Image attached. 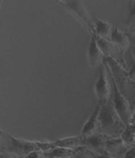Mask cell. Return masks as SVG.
<instances>
[{
    "label": "cell",
    "instance_id": "1",
    "mask_svg": "<svg viewBox=\"0 0 135 158\" xmlns=\"http://www.w3.org/2000/svg\"><path fill=\"white\" fill-rule=\"evenodd\" d=\"M104 64L108 68L110 77L128 99L133 109L135 105V82L131 80L129 72L111 58H105Z\"/></svg>",
    "mask_w": 135,
    "mask_h": 158
},
{
    "label": "cell",
    "instance_id": "2",
    "mask_svg": "<svg viewBox=\"0 0 135 158\" xmlns=\"http://www.w3.org/2000/svg\"><path fill=\"white\" fill-rule=\"evenodd\" d=\"M99 123L100 133H102L110 138H119L125 130L127 125L117 113L112 97L108 102L101 105L99 113Z\"/></svg>",
    "mask_w": 135,
    "mask_h": 158
},
{
    "label": "cell",
    "instance_id": "3",
    "mask_svg": "<svg viewBox=\"0 0 135 158\" xmlns=\"http://www.w3.org/2000/svg\"><path fill=\"white\" fill-rule=\"evenodd\" d=\"M1 152H10L11 154L25 157L31 152L40 150L36 141L14 137L1 129Z\"/></svg>",
    "mask_w": 135,
    "mask_h": 158
},
{
    "label": "cell",
    "instance_id": "4",
    "mask_svg": "<svg viewBox=\"0 0 135 158\" xmlns=\"http://www.w3.org/2000/svg\"><path fill=\"white\" fill-rule=\"evenodd\" d=\"M84 24L91 35H96L95 19L90 16L82 1H58Z\"/></svg>",
    "mask_w": 135,
    "mask_h": 158
},
{
    "label": "cell",
    "instance_id": "5",
    "mask_svg": "<svg viewBox=\"0 0 135 158\" xmlns=\"http://www.w3.org/2000/svg\"><path fill=\"white\" fill-rule=\"evenodd\" d=\"M111 80H112V78H111ZM112 83L113 89L112 101L115 110H116L117 113L118 114V116L122 120V122L125 123L126 125H129L133 116V113L131 105L129 103L128 99L119 90L115 82L112 80Z\"/></svg>",
    "mask_w": 135,
    "mask_h": 158
},
{
    "label": "cell",
    "instance_id": "6",
    "mask_svg": "<svg viewBox=\"0 0 135 158\" xmlns=\"http://www.w3.org/2000/svg\"><path fill=\"white\" fill-rule=\"evenodd\" d=\"M108 72L106 69V66L102 64L99 69V77L96 83V94L97 99L100 105L106 104L108 102L111 98L112 97L113 89L112 86L110 84L109 79H108Z\"/></svg>",
    "mask_w": 135,
    "mask_h": 158
},
{
    "label": "cell",
    "instance_id": "7",
    "mask_svg": "<svg viewBox=\"0 0 135 158\" xmlns=\"http://www.w3.org/2000/svg\"><path fill=\"white\" fill-rule=\"evenodd\" d=\"M96 42L97 45L101 50L105 58H112L115 61L117 62L119 64L122 65L123 68L127 69L128 65L124 58V53H125L124 51H122L118 46L116 45L111 40H106L96 35Z\"/></svg>",
    "mask_w": 135,
    "mask_h": 158
},
{
    "label": "cell",
    "instance_id": "8",
    "mask_svg": "<svg viewBox=\"0 0 135 158\" xmlns=\"http://www.w3.org/2000/svg\"><path fill=\"white\" fill-rule=\"evenodd\" d=\"M109 138L102 133H98L84 139V145L96 155H108L106 149V143Z\"/></svg>",
    "mask_w": 135,
    "mask_h": 158
},
{
    "label": "cell",
    "instance_id": "9",
    "mask_svg": "<svg viewBox=\"0 0 135 158\" xmlns=\"http://www.w3.org/2000/svg\"><path fill=\"white\" fill-rule=\"evenodd\" d=\"M101 105L98 104L95 108L92 114L90 115V118L83 126V129L81 131V135L84 139L89 138L90 136L94 135L96 134L100 133V123H99V113H100Z\"/></svg>",
    "mask_w": 135,
    "mask_h": 158
},
{
    "label": "cell",
    "instance_id": "10",
    "mask_svg": "<svg viewBox=\"0 0 135 158\" xmlns=\"http://www.w3.org/2000/svg\"><path fill=\"white\" fill-rule=\"evenodd\" d=\"M106 149L110 156L116 158H123L125 153L128 152V147L121 137L109 138L106 140Z\"/></svg>",
    "mask_w": 135,
    "mask_h": 158
},
{
    "label": "cell",
    "instance_id": "11",
    "mask_svg": "<svg viewBox=\"0 0 135 158\" xmlns=\"http://www.w3.org/2000/svg\"><path fill=\"white\" fill-rule=\"evenodd\" d=\"M88 57L90 64L92 68H96L104 64L105 56L97 45L96 35H91V41L88 48Z\"/></svg>",
    "mask_w": 135,
    "mask_h": 158
},
{
    "label": "cell",
    "instance_id": "12",
    "mask_svg": "<svg viewBox=\"0 0 135 158\" xmlns=\"http://www.w3.org/2000/svg\"><path fill=\"white\" fill-rule=\"evenodd\" d=\"M111 41L118 46L124 52H126L129 48H131L132 45V40L130 36L127 33L122 31L118 27H115L113 30L111 36Z\"/></svg>",
    "mask_w": 135,
    "mask_h": 158
},
{
    "label": "cell",
    "instance_id": "13",
    "mask_svg": "<svg viewBox=\"0 0 135 158\" xmlns=\"http://www.w3.org/2000/svg\"><path fill=\"white\" fill-rule=\"evenodd\" d=\"M84 139L82 135L67 137L63 139H59L55 140L54 144L57 147L71 149V150H77L81 146H84Z\"/></svg>",
    "mask_w": 135,
    "mask_h": 158
},
{
    "label": "cell",
    "instance_id": "14",
    "mask_svg": "<svg viewBox=\"0 0 135 158\" xmlns=\"http://www.w3.org/2000/svg\"><path fill=\"white\" fill-rule=\"evenodd\" d=\"M95 23H96V35L101 38L111 40L114 27L110 23L97 18L95 19Z\"/></svg>",
    "mask_w": 135,
    "mask_h": 158
},
{
    "label": "cell",
    "instance_id": "15",
    "mask_svg": "<svg viewBox=\"0 0 135 158\" xmlns=\"http://www.w3.org/2000/svg\"><path fill=\"white\" fill-rule=\"evenodd\" d=\"M121 138L129 148L135 146V123L127 125Z\"/></svg>",
    "mask_w": 135,
    "mask_h": 158
},
{
    "label": "cell",
    "instance_id": "16",
    "mask_svg": "<svg viewBox=\"0 0 135 158\" xmlns=\"http://www.w3.org/2000/svg\"><path fill=\"white\" fill-rule=\"evenodd\" d=\"M76 153V150L57 147L52 152L45 154L46 156L50 158H63V157H74Z\"/></svg>",
    "mask_w": 135,
    "mask_h": 158
},
{
    "label": "cell",
    "instance_id": "17",
    "mask_svg": "<svg viewBox=\"0 0 135 158\" xmlns=\"http://www.w3.org/2000/svg\"><path fill=\"white\" fill-rule=\"evenodd\" d=\"M125 25L127 27H132L135 25V1H130L129 4V15L126 19Z\"/></svg>",
    "mask_w": 135,
    "mask_h": 158
},
{
    "label": "cell",
    "instance_id": "18",
    "mask_svg": "<svg viewBox=\"0 0 135 158\" xmlns=\"http://www.w3.org/2000/svg\"><path fill=\"white\" fill-rule=\"evenodd\" d=\"M73 158H95V153L84 145L76 150V153Z\"/></svg>",
    "mask_w": 135,
    "mask_h": 158
},
{
    "label": "cell",
    "instance_id": "19",
    "mask_svg": "<svg viewBox=\"0 0 135 158\" xmlns=\"http://www.w3.org/2000/svg\"><path fill=\"white\" fill-rule=\"evenodd\" d=\"M37 145H38L39 149L44 154L52 152L53 150L57 148V146L54 144V141H37Z\"/></svg>",
    "mask_w": 135,
    "mask_h": 158
},
{
    "label": "cell",
    "instance_id": "20",
    "mask_svg": "<svg viewBox=\"0 0 135 158\" xmlns=\"http://www.w3.org/2000/svg\"><path fill=\"white\" fill-rule=\"evenodd\" d=\"M45 157V154L41 151V150H37V151H34V152H31L28 155L25 156L24 158H44Z\"/></svg>",
    "mask_w": 135,
    "mask_h": 158
},
{
    "label": "cell",
    "instance_id": "21",
    "mask_svg": "<svg viewBox=\"0 0 135 158\" xmlns=\"http://www.w3.org/2000/svg\"><path fill=\"white\" fill-rule=\"evenodd\" d=\"M123 158H135V146L131 147L126 152Z\"/></svg>",
    "mask_w": 135,
    "mask_h": 158
},
{
    "label": "cell",
    "instance_id": "22",
    "mask_svg": "<svg viewBox=\"0 0 135 158\" xmlns=\"http://www.w3.org/2000/svg\"><path fill=\"white\" fill-rule=\"evenodd\" d=\"M0 158H24V157H20V156H18L14 155V154H11V153H10V152H0Z\"/></svg>",
    "mask_w": 135,
    "mask_h": 158
},
{
    "label": "cell",
    "instance_id": "23",
    "mask_svg": "<svg viewBox=\"0 0 135 158\" xmlns=\"http://www.w3.org/2000/svg\"><path fill=\"white\" fill-rule=\"evenodd\" d=\"M129 75H130V78L133 81L135 82V62L133 61V66L131 70L129 71Z\"/></svg>",
    "mask_w": 135,
    "mask_h": 158
},
{
    "label": "cell",
    "instance_id": "24",
    "mask_svg": "<svg viewBox=\"0 0 135 158\" xmlns=\"http://www.w3.org/2000/svg\"><path fill=\"white\" fill-rule=\"evenodd\" d=\"M130 38L132 41H135V25L130 27Z\"/></svg>",
    "mask_w": 135,
    "mask_h": 158
},
{
    "label": "cell",
    "instance_id": "25",
    "mask_svg": "<svg viewBox=\"0 0 135 158\" xmlns=\"http://www.w3.org/2000/svg\"><path fill=\"white\" fill-rule=\"evenodd\" d=\"M131 50H132V55H133V61L135 62V41H132Z\"/></svg>",
    "mask_w": 135,
    "mask_h": 158
},
{
    "label": "cell",
    "instance_id": "26",
    "mask_svg": "<svg viewBox=\"0 0 135 158\" xmlns=\"http://www.w3.org/2000/svg\"><path fill=\"white\" fill-rule=\"evenodd\" d=\"M95 158H116L108 155H95Z\"/></svg>",
    "mask_w": 135,
    "mask_h": 158
},
{
    "label": "cell",
    "instance_id": "27",
    "mask_svg": "<svg viewBox=\"0 0 135 158\" xmlns=\"http://www.w3.org/2000/svg\"><path fill=\"white\" fill-rule=\"evenodd\" d=\"M133 123H135V110L134 112L133 113V116L132 118H131V120H130V123H129V124H133Z\"/></svg>",
    "mask_w": 135,
    "mask_h": 158
},
{
    "label": "cell",
    "instance_id": "28",
    "mask_svg": "<svg viewBox=\"0 0 135 158\" xmlns=\"http://www.w3.org/2000/svg\"><path fill=\"white\" fill-rule=\"evenodd\" d=\"M44 158H50V157H48V156H45V157H44Z\"/></svg>",
    "mask_w": 135,
    "mask_h": 158
},
{
    "label": "cell",
    "instance_id": "29",
    "mask_svg": "<svg viewBox=\"0 0 135 158\" xmlns=\"http://www.w3.org/2000/svg\"><path fill=\"white\" fill-rule=\"evenodd\" d=\"M63 158H73V157H63Z\"/></svg>",
    "mask_w": 135,
    "mask_h": 158
}]
</instances>
